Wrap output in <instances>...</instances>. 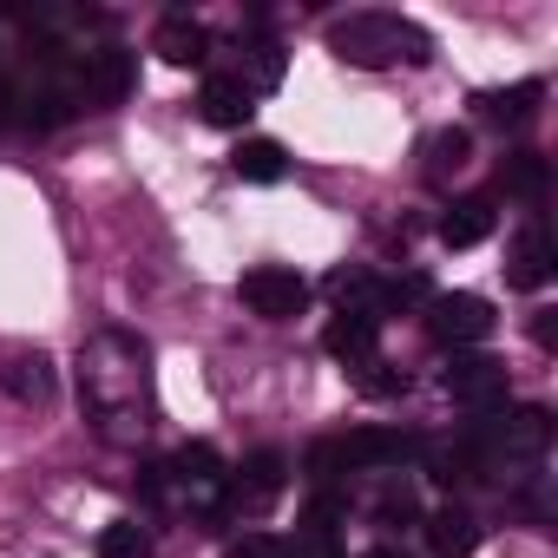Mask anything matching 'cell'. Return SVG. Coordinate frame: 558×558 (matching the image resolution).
Listing matches in <instances>:
<instances>
[{"mask_svg": "<svg viewBox=\"0 0 558 558\" xmlns=\"http://www.w3.org/2000/svg\"><path fill=\"white\" fill-rule=\"evenodd\" d=\"M0 388H8L14 401H27V408H40V401H53V362L47 355H14L8 368H0Z\"/></svg>", "mask_w": 558, "mask_h": 558, "instance_id": "e0dca14e", "label": "cell"}, {"mask_svg": "<svg viewBox=\"0 0 558 558\" xmlns=\"http://www.w3.org/2000/svg\"><path fill=\"white\" fill-rule=\"evenodd\" d=\"M362 395L395 401V395H408V375H401V368H388V362H362Z\"/></svg>", "mask_w": 558, "mask_h": 558, "instance_id": "4316f807", "label": "cell"}, {"mask_svg": "<svg viewBox=\"0 0 558 558\" xmlns=\"http://www.w3.org/2000/svg\"><path fill=\"white\" fill-rule=\"evenodd\" d=\"M362 558H408V551H401V545H368Z\"/></svg>", "mask_w": 558, "mask_h": 558, "instance_id": "1f68e13d", "label": "cell"}, {"mask_svg": "<svg viewBox=\"0 0 558 558\" xmlns=\"http://www.w3.org/2000/svg\"><path fill=\"white\" fill-rule=\"evenodd\" d=\"M421 158H427V165H421V171H427V184H447L453 171H466V158H473V138H466L460 125H440V132L421 145Z\"/></svg>", "mask_w": 558, "mask_h": 558, "instance_id": "d6986e66", "label": "cell"}, {"mask_svg": "<svg viewBox=\"0 0 558 558\" xmlns=\"http://www.w3.org/2000/svg\"><path fill=\"white\" fill-rule=\"evenodd\" d=\"M80 106H73V93L60 86V80H40L34 93H21V119L34 125V132H53V125H66Z\"/></svg>", "mask_w": 558, "mask_h": 558, "instance_id": "7402d4cb", "label": "cell"}, {"mask_svg": "<svg viewBox=\"0 0 558 558\" xmlns=\"http://www.w3.org/2000/svg\"><path fill=\"white\" fill-rule=\"evenodd\" d=\"M427 512H421V493H414V480H401V473H388L381 480V493H375V525H421Z\"/></svg>", "mask_w": 558, "mask_h": 558, "instance_id": "603a6c76", "label": "cell"}, {"mask_svg": "<svg viewBox=\"0 0 558 558\" xmlns=\"http://www.w3.org/2000/svg\"><path fill=\"white\" fill-rule=\"evenodd\" d=\"M290 558H342V545H336V538H323V532H296Z\"/></svg>", "mask_w": 558, "mask_h": 558, "instance_id": "f1b7e54d", "label": "cell"}, {"mask_svg": "<svg viewBox=\"0 0 558 558\" xmlns=\"http://www.w3.org/2000/svg\"><path fill=\"white\" fill-rule=\"evenodd\" d=\"M230 171H236L243 184H283L290 158H283V145H276V138H243V145L230 151Z\"/></svg>", "mask_w": 558, "mask_h": 558, "instance_id": "2e32d148", "label": "cell"}, {"mask_svg": "<svg viewBox=\"0 0 558 558\" xmlns=\"http://www.w3.org/2000/svg\"><path fill=\"white\" fill-rule=\"evenodd\" d=\"M551 336H558V329H551V310H538V323H532V342H538V349H551Z\"/></svg>", "mask_w": 558, "mask_h": 558, "instance_id": "4dcf8cb0", "label": "cell"}, {"mask_svg": "<svg viewBox=\"0 0 558 558\" xmlns=\"http://www.w3.org/2000/svg\"><path fill=\"white\" fill-rule=\"evenodd\" d=\"M165 493H178L191 512H223V506H230V473H223L217 447H210V440L178 447V460L165 466Z\"/></svg>", "mask_w": 558, "mask_h": 558, "instance_id": "3957f363", "label": "cell"}, {"mask_svg": "<svg viewBox=\"0 0 558 558\" xmlns=\"http://www.w3.org/2000/svg\"><path fill=\"white\" fill-rule=\"evenodd\" d=\"M506 283L512 290H545L551 283V236H545V223H525L519 230V243L506 256Z\"/></svg>", "mask_w": 558, "mask_h": 558, "instance_id": "8fae6325", "label": "cell"}, {"mask_svg": "<svg viewBox=\"0 0 558 558\" xmlns=\"http://www.w3.org/2000/svg\"><path fill=\"white\" fill-rule=\"evenodd\" d=\"M145 362H151L145 342H132L119 329H106L93 349H80V401L106 440L145 434V408H151V368Z\"/></svg>", "mask_w": 558, "mask_h": 558, "instance_id": "6da1fadb", "label": "cell"}, {"mask_svg": "<svg viewBox=\"0 0 558 558\" xmlns=\"http://www.w3.org/2000/svg\"><path fill=\"white\" fill-rule=\"evenodd\" d=\"M204 27L191 21V14H165L158 21V34H151V53L165 60V66H204Z\"/></svg>", "mask_w": 558, "mask_h": 558, "instance_id": "5bb4252c", "label": "cell"}, {"mask_svg": "<svg viewBox=\"0 0 558 558\" xmlns=\"http://www.w3.org/2000/svg\"><path fill=\"white\" fill-rule=\"evenodd\" d=\"M342 473H349V466H342V447H336V440H316V447H310V480L329 493Z\"/></svg>", "mask_w": 558, "mask_h": 558, "instance_id": "83f0119b", "label": "cell"}, {"mask_svg": "<svg viewBox=\"0 0 558 558\" xmlns=\"http://www.w3.org/2000/svg\"><path fill=\"white\" fill-rule=\"evenodd\" d=\"M336 447H342V466H349V473H401V466L421 453V440L401 434V427H362V434H349V440H336Z\"/></svg>", "mask_w": 558, "mask_h": 558, "instance_id": "ba28073f", "label": "cell"}, {"mask_svg": "<svg viewBox=\"0 0 558 558\" xmlns=\"http://www.w3.org/2000/svg\"><path fill=\"white\" fill-rule=\"evenodd\" d=\"M236 80L250 86V99H256V93H276V86H283V47H276V40H243Z\"/></svg>", "mask_w": 558, "mask_h": 558, "instance_id": "44dd1931", "label": "cell"}, {"mask_svg": "<svg viewBox=\"0 0 558 558\" xmlns=\"http://www.w3.org/2000/svg\"><path fill=\"white\" fill-rule=\"evenodd\" d=\"M421 525H427V545H434L440 558H466V551L480 545V519H473L466 506H440V512H427Z\"/></svg>", "mask_w": 558, "mask_h": 558, "instance_id": "9a60e30c", "label": "cell"}, {"mask_svg": "<svg viewBox=\"0 0 558 558\" xmlns=\"http://www.w3.org/2000/svg\"><path fill=\"white\" fill-rule=\"evenodd\" d=\"M283 486H290V460L276 453V447H263V453H250V460L236 466V480H230V506H269Z\"/></svg>", "mask_w": 558, "mask_h": 558, "instance_id": "9c48e42d", "label": "cell"}, {"mask_svg": "<svg viewBox=\"0 0 558 558\" xmlns=\"http://www.w3.org/2000/svg\"><path fill=\"white\" fill-rule=\"evenodd\" d=\"M14 119H21V93L0 80V125H14Z\"/></svg>", "mask_w": 558, "mask_h": 558, "instance_id": "f546056e", "label": "cell"}, {"mask_svg": "<svg viewBox=\"0 0 558 558\" xmlns=\"http://www.w3.org/2000/svg\"><path fill=\"white\" fill-rule=\"evenodd\" d=\"M132 53L125 47H93V53H80L73 60V80H66V93H73V106H86V112H106V106H119L125 93H132Z\"/></svg>", "mask_w": 558, "mask_h": 558, "instance_id": "5b68a950", "label": "cell"}, {"mask_svg": "<svg viewBox=\"0 0 558 558\" xmlns=\"http://www.w3.org/2000/svg\"><path fill=\"white\" fill-rule=\"evenodd\" d=\"M329 53L342 66L375 73V66H395V60L427 66L434 60V40L414 21H401V14H349V21H329Z\"/></svg>", "mask_w": 558, "mask_h": 558, "instance_id": "7a4b0ae2", "label": "cell"}, {"mask_svg": "<svg viewBox=\"0 0 558 558\" xmlns=\"http://www.w3.org/2000/svg\"><path fill=\"white\" fill-rule=\"evenodd\" d=\"M440 388H447L460 408H473V414H493V408L506 401V362H493V355H480V349H460V355L447 362Z\"/></svg>", "mask_w": 558, "mask_h": 558, "instance_id": "52a82bcc", "label": "cell"}, {"mask_svg": "<svg viewBox=\"0 0 558 558\" xmlns=\"http://www.w3.org/2000/svg\"><path fill=\"white\" fill-rule=\"evenodd\" d=\"M545 99V80H519V86H499V93H480V112L493 125H525Z\"/></svg>", "mask_w": 558, "mask_h": 558, "instance_id": "ac0fdd59", "label": "cell"}, {"mask_svg": "<svg viewBox=\"0 0 558 558\" xmlns=\"http://www.w3.org/2000/svg\"><path fill=\"white\" fill-rule=\"evenodd\" d=\"M99 558H151V532L138 519H112L99 532Z\"/></svg>", "mask_w": 558, "mask_h": 558, "instance_id": "cb8c5ba5", "label": "cell"}, {"mask_svg": "<svg viewBox=\"0 0 558 558\" xmlns=\"http://www.w3.org/2000/svg\"><path fill=\"white\" fill-rule=\"evenodd\" d=\"M223 558H290V545L276 538V532H256V525H250V532H236V538L223 545Z\"/></svg>", "mask_w": 558, "mask_h": 558, "instance_id": "d4e9b609", "label": "cell"}, {"mask_svg": "<svg viewBox=\"0 0 558 558\" xmlns=\"http://www.w3.org/2000/svg\"><path fill=\"white\" fill-rule=\"evenodd\" d=\"M493 197H453L447 204V217H440V243L447 250H473V243H486L493 236Z\"/></svg>", "mask_w": 558, "mask_h": 558, "instance_id": "4fadbf2b", "label": "cell"}, {"mask_svg": "<svg viewBox=\"0 0 558 558\" xmlns=\"http://www.w3.org/2000/svg\"><path fill=\"white\" fill-rule=\"evenodd\" d=\"M375 342H381V316L368 310H336V323L323 329V349L336 362H375Z\"/></svg>", "mask_w": 558, "mask_h": 558, "instance_id": "30bf717a", "label": "cell"}, {"mask_svg": "<svg viewBox=\"0 0 558 558\" xmlns=\"http://www.w3.org/2000/svg\"><path fill=\"white\" fill-rule=\"evenodd\" d=\"M342 519H349V506H342L336 493H316V499H310V512H303V532L336 538V532H342Z\"/></svg>", "mask_w": 558, "mask_h": 558, "instance_id": "484cf974", "label": "cell"}, {"mask_svg": "<svg viewBox=\"0 0 558 558\" xmlns=\"http://www.w3.org/2000/svg\"><path fill=\"white\" fill-rule=\"evenodd\" d=\"M197 106H204V119H210V125H223V132H243V125H250V112H256V99H250V86H243L236 73H210V80H204V93H197Z\"/></svg>", "mask_w": 558, "mask_h": 558, "instance_id": "7c38bea8", "label": "cell"}, {"mask_svg": "<svg viewBox=\"0 0 558 558\" xmlns=\"http://www.w3.org/2000/svg\"><path fill=\"white\" fill-rule=\"evenodd\" d=\"M493 323H499V316H493V303H486V296H466V290H460V296H434V303H427V336H434L440 349H453V355H460V349H473V342H486V336H493Z\"/></svg>", "mask_w": 558, "mask_h": 558, "instance_id": "8992f818", "label": "cell"}, {"mask_svg": "<svg viewBox=\"0 0 558 558\" xmlns=\"http://www.w3.org/2000/svg\"><path fill=\"white\" fill-rule=\"evenodd\" d=\"M545 184H551V165H545L538 151H506V158H499V191H506V197L538 204V197H545Z\"/></svg>", "mask_w": 558, "mask_h": 558, "instance_id": "ffe728a7", "label": "cell"}, {"mask_svg": "<svg viewBox=\"0 0 558 558\" xmlns=\"http://www.w3.org/2000/svg\"><path fill=\"white\" fill-rule=\"evenodd\" d=\"M236 296H243L250 316H263V323H296V316L310 310V283H303L290 263H256V269H243Z\"/></svg>", "mask_w": 558, "mask_h": 558, "instance_id": "277c9868", "label": "cell"}]
</instances>
